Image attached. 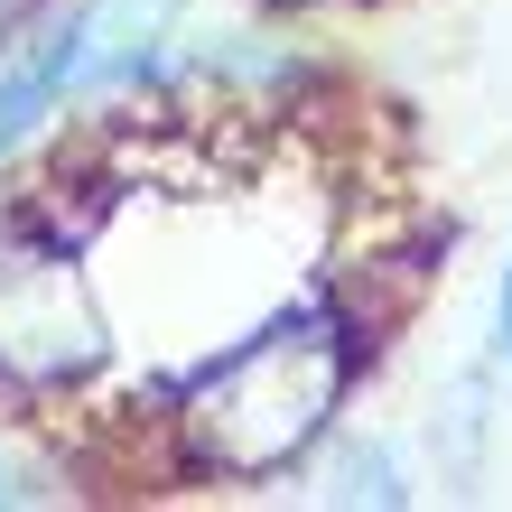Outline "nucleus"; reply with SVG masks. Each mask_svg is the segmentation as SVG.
<instances>
[{
	"label": "nucleus",
	"mask_w": 512,
	"mask_h": 512,
	"mask_svg": "<svg viewBox=\"0 0 512 512\" xmlns=\"http://www.w3.org/2000/svg\"><path fill=\"white\" fill-rule=\"evenodd\" d=\"M103 364V308L66 243H0V382L56 391Z\"/></svg>",
	"instance_id": "2"
},
{
	"label": "nucleus",
	"mask_w": 512,
	"mask_h": 512,
	"mask_svg": "<svg viewBox=\"0 0 512 512\" xmlns=\"http://www.w3.org/2000/svg\"><path fill=\"white\" fill-rule=\"evenodd\" d=\"M10 19H19V0H0V28H10Z\"/></svg>",
	"instance_id": "5"
},
{
	"label": "nucleus",
	"mask_w": 512,
	"mask_h": 512,
	"mask_svg": "<svg viewBox=\"0 0 512 512\" xmlns=\"http://www.w3.org/2000/svg\"><path fill=\"white\" fill-rule=\"evenodd\" d=\"M336 503H401V475H391L382 447H345L336 457V485H326Z\"/></svg>",
	"instance_id": "3"
},
{
	"label": "nucleus",
	"mask_w": 512,
	"mask_h": 512,
	"mask_svg": "<svg viewBox=\"0 0 512 512\" xmlns=\"http://www.w3.org/2000/svg\"><path fill=\"white\" fill-rule=\"evenodd\" d=\"M345 326L326 317H280L261 326L252 345H233L215 373L187 391L177 429H187V457L215 466V475H270L289 466L298 447L326 438V419L345 401Z\"/></svg>",
	"instance_id": "1"
},
{
	"label": "nucleus",
	"mask_w": 512,
	"mask_h": 512,
	"mask_svg": "<svg viewBox=\"0 0 512 512\" xmlns=\"http://www.w3.org/2000/svg\"><path fill=\"white\" fill-rule=\"evenodd\" d=\"M0 503H10V475H0Z\"/></svg>",
	"instance_id": "6"
},
{
	"label": "nucleus",
	"mask_w": 512,
	"mask_h": 512,
	"mask_svg": "<svg viewBox=\"0 0 512 512\" xmlns=\"http://www.w3.org/2000/svg\"><path fill=\"white\" fill-rule=\"evenodd\" d=\"M494 345H503V364H512V261H503V289H494Z\"/></svg>",
	"instance_id": "4"
}]
</instances>
